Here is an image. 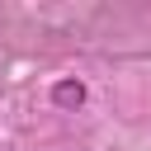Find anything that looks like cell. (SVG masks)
I'll return each mask as SVG.
<instances>
[{"instance_id": "obj_1", "label": "cell", "mask_w": 151, "mask_h": 151, "mask_svg": "<svg viewBox=\"0 0 151 151\" xmlns=\"http://www.w3.org/2000/svg\"><path fill=\"white\" fill-rule=\"evenodd\" d=\"M52 99H57L61 109H76V104L85 99V90H80V80H61V85L52 90Z\"/></svg>"}]
</instances>
